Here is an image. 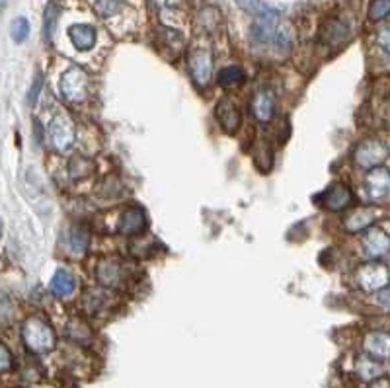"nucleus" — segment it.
Wrapping results in <instances>:
<instances>
[{
  "mask_svg": "<svg viewBox=\"0 0 390 388\" xmlns=\"http://www.w3.org/2000/svg\"><path fill=\"white\" fill-rule=\"evenodd\" d=\"M376 220V211L373 207H359L355 209L354 213H349L344 220V228L347 233H363V230H369L371 225Z\"/></svg>",
  "mask_w": 390,
  "mask_h": 388,
  "instance_id": "nucleus-17",
  "label": "nucleus"
},
{
  "mask_svg": "<svg viewBox=\"0 0 390 388\" xmlns=\"http://www.w3.org/2000/svg\"><path fill=\"white\" fill-rule=\"evenodd\" d=\"M369 20L371 22H381L390 16V0H375L369 4Z\"/></svg>",
  "mask_w": 390,
  "mask_h": 388,
  "instance_id": "nucleus-28",
  "label": "nucleus"
},
{
  "mask_svg": "<svg viewBox=\"0 0 390 388\" xmlns=\"http://www.w3.org/2000/svg\"><path fill=\"white\" fill-rule=\"evenodd\" d=\"M22 340L24 345L36 355H45L55 349L57 340L53 332L51 324L47 322L41 316H30L22 326Z\"/></svg>",
  "mask_w": 390,
  "mask_h": 388,
  "instance_id": "nucleus-1",
  "label": "nucleus"
},
{
  "mask_svg": "<svg viewBox=\"0 0 390 388\" xmlns=\"http://www.w3.org/2000/svg\"><path fill=\"white\" fill-rule=\"evenodd\" d=\"M365 355L375 361H386L390 359V334L389 332H371L363 340Z\"/></svg>",
  "mask_w": 390,
  "mask_h": 388,
  "instance_id": "nucleus-14",
  "label": "nucleus"
},
{
  "mask_svg": "<svg viewBox=\"0 0 390 388\" xmlns=\"http://www.w3.org/2000/svg\"><path fill=\"white\" fill-rule=\"evenodd\" d=\"M355 279L365 293H381L390 283V271L383 262H369L357 270Z\"/></svg>",
  "mask_w": 390,
  "mask_h": 388,
  "instance_id": "nucleus-3",
  "label": "nucleus"
},
{
  "mask_svg": "<svg viewBox=\"0 0 390 388\" xmlns=\"http://www.w3.org/2000/svg\"><path fill=\"white\" fill-rule=\"evenodd\" d=\"M119 233L123 236H139L147 230V215L140 207H127L119 217Z\"/></svg>",
  "mask_w": 390,
  "mask_h": 388,
  "instance_id": "nucleus-12",
  "label": "nucleus"
},
{
  "mask_svg": "<svg viewBox=\"0 0 390 388\" xmlns=\"http://www.w3.org/2000/svg\"><path fill=\"white\" fill-rule=\"evenodd\" d=\"M66 334H68V337L73 340V342H76V344H88L90 340H92V330H90V326L84 320H81V318H73L71 322H68V326H66Z\"/></svg>",
  "mask_w": 390,
  "mask_h": 388,
  "instance_id": "nucleus-24",
  "label": "nucleus"
},
{
  "mask_svg": "<svg viewBox=\"0 0 390 388\" xmlns=\"http://www.w3.org/2000/svg\"><path fill=\"white\" fill-rule=\"evenodd\" d=\"M90 88L88 73L81 66H71L63 78H61V94L65 96V100L73 103H78L86 100Z\"/></svg>",
  "mask_w": 390,
  "mask_h": 388,
  "instance_id": "nucleus-4",
  "label": "nucleus"
},
{
  "mask_svg": "<svg viewBox=\"0 0 390 388\" xmlns=\"http://www.w3.org/2000/svg\"><path fill=\"white\" fill-rule=\"evenodd\" d=\"M277 20H279L277 8L272 2H267V8L262 14L254 18V22L250 26V41L254 47H267V45L272 44L273 30H275Z\"/></svg>",
  "mask_w": 390,
  "mask_h": 388,
  "instance_id": "nucleus-5",
  "label": "nucleus"
},
{
  "mask_svg": "<svg viewBox=\"0 0 390 388\" xmlns=\"http://www.w3.org/2000/svg\"><path fill=\"white\" fill-rule=\"evenodd\" d=\"M10 36L14 39L16 44H22L30 36V22L26 18H16L14 22L10 24Z\"/></svg>",
  "mask_w": 390,
  "mask_h": 388,
  "instance_id": "nucleus-29",
  "label": "nucleus"
},
{
  "mask_svg": "<svg viewBox=\"0 0 390 388\" xmlns=\"http://www.w3.org/2000/svg\"><path fill=\"white\" fill-rule=\"evenodd\" d=\"M351 37V30H349V24H346L339 18H330L322 24V30H320V39L326 45L332 47H339L344 45Z\"/></svg>",
  "mask_w": 390,
  "mask_h": 388,
  "instance_id": "nucleus-15",
  "label": "nucleus"
},
{
  "mask_svg": "<svg viewBox=\"0 0 390 388\" xmlns=\"http://www.w3.org/2000/svg\"><path fill=\"white\" fill-rule=\"evenodd\" d=\"M376 45H379L384 53H389L390 55V24H386V26H383L381 30L376 31Z\"/></svg>",
  "mask_w": 390,
  "mask_h": 388,
  "instance_id": "nucleus-32",
  "label": "nucleus"
},
{
  "mask_svg": "<svg viewBox=\"0 0 390 388\" xmlns=\"http://www.w3.org/2000/svg\"><path fill=\"white\" fill-rule=\"evenodd\" d=\"M74 289H76V279L73 273L66 270H57L51 281V293L55 297H68L74 293Z\"/></svg>",
  "mask_w": 390,
  "mask_h": 388,
  "instance_id": "nucleus-22",
  "label": "nucleus"
},
{
  "mask_svg": "<svg viewBox=\"0 0 390 388\" xmlns=\"http://www.w3.org/2000/svg\"><path fill=\"white\" fill-rule=\"evenodd\" d=\"M0 8H4V2H0Z\"/></svg>",
  "mask_w": 390,
  "mask_h": 388,
  "instance_id": "nucleus-36",
  "label": "nucleus"
},
{
  "mask_svg": "<svg viewBox=\"0 0 390 388\" xmlns=\"http://www.w3.org/2000/svg\"><path fill=\"white\" fill-rule=\"evenodd\" d=\"M369 388H390V381L389 379H376V381H373L371 384H369Z\"/></svg>",
  "mask_w": 390,
  "mask_h": 388,
  "instance_id": "nucleus-35",
  "label": "nucleus"
},
{
  "mask_svg": "<svg viewBox=\"0 0 390 388\" xmlns=\"http://www.w3.org/2000/svg\"><path fill=\"white\" fill-rule=\"evenodd\" d=\"M217 81H219L222 88H235V86H238V84H242L246 81V71L238 65L225 66L221 73H219V76H217Z\"/></svg>",
  "mask_w": 390,
  "mask_h": 388,
  "instance_id": "nucleus-23",
  "label": "nucleus"
},
{
  "mask_svg": "<svg viewBox=\"0 0 390 388\" xmlns=\"http://www.w3.org/2000/svg\"><path fill=\"white\" fill-rule=\"evenodd\" d=\"M190 73L197 86H207L213 76V63H211V53L205 49L192 53L190 57Z\"/></svg>",
  "mask_w": 390,
  "mask_h": 388,
  "instance_id": "nucleus-13",
  "label": "nucleus"
},
{
  "mask_svg": "<svg viewBox=\"0 0 390 388\" xmlns=\"http://www.w3.org/2000/svg\"><path fill=\"white\" fill-rule=\"evenodd\" d=\"M68 37L78 51H88L96 44V30L88 24H76L68 30Z\"/></svg>",
  "mask_w": 390,
  "mask_h": 388,
  "instance_id": "nucleus-19",
  "label": "nucleus"
},
{
  "mask_svg": "<svg viewBox=\"0 0 390 388\" xmlns=\"http://www.w3.org/2000/svg\"><path fill=\"white\" fill-rule=\"evenodd\" d=\"M98 283L108 289H118L125 281V265L119 260H102L96 265Z\"/></svg>",
  "mask_w": 390,
  "mask_h": 388,
  "instance_id": "nucleus-10",
  "label": "nucleus"
},
{
  "mask_svg": "<svg viewBox=\"0 0 390 388\" xmlns=\"http://www.w3.org/2000/svg\"><path fill=\"white\" fill-rule=\"evenodd\" d=\"M215 118H217L221 129L227 135H236L238 129L242 127V113H240L238 106L230 98L219 100L217 108H215Z\"/></svg>",
  "mask_w": 390,
  "mask_h": 388,
  "instance_id": "nucleus-7",
  "label": "nucleus"
},
{
  "mask_svg": "<svg viewBox=\"0 0 390 388\" xmlns=\"http://www.w3.org/2000/svg\"><path fill=\"white\" fill-rule=\"evenodd\" d=\"M389 158V147L386 143L381 139H365L354 150L355 166L361 170H373L381 168Z\"/></svg>",
  "mask_w": 390,
  "mask_h": 388,
  "instance_id": "nucleus-2",
  "label": "nucleus"
},
{
  "mask_svg": "<svg viewBox=\"0 0 390 388\" xmlns=\"http://www.w3.org/2000/svg\"><path fill=\"white\" fill-rule=\"evenodd\" d=\"M0 230H2V225H0Z\"/></svg>",
  "mask_w": 390,
  "mask_h": 388,
  "instance_id": "nucleus-37",
  "label": "nucleus"
},
{
  "mask_svg": "<svg viewBox=\"0 0 390 388\" xmlns=\"http://www.w3.org/2000/svg\"><path fill=\"white\" fill-rule=\"evenodd\" d=\"M92 168H94V162L86 158V156H81V154H76L71 164H68V170H71V176L74 180H82V178H86L92 174Z\"/></svg>",
  "mask_w": 390,
  "mask_h": 388,
  "instance_id": "nucleus-26",
  "label": "nucleus"
},
{
  "mask_svg": "<svg viewBox=\"0 0 390 388\" xmlns=\"http://www.w3.org/2000/svg\"><path fill=\"white\" fill-rule=\"evenodd\" d=\"M363 252L373 262L381 260L386 254H390V236L384 233L383 228L371 227L363 236Z\"/></svg>",
  "mask_w": 390,
  "mask_h": 388,
  "instance_id": "nucleus-8",
  "label": "nucleus"
},
{
  "mask_svg": "<svg viewBox=\"0 0 390 388\" xmlns=\"http://www.w3.org/2000/svg\"><path fill=\"white\" fill-rule=\"evenodd\" d=\"M252 113L260 123H270L275 116V96L267 90H258L252 96Z\"/></svg>",
  "mask_w": 390,
  "mask_h": 388,
  "instance_id": "nucleus-16",
  "label": "nucleus"
},
{
  "mask_svg": "<svg viewBox=\"0 0 390 388\" xmlns=\"http://www.w3.org/2000/svg\"><path fill=\"white\" fill-rule=\"evenodd\" d=\"M365 191L371 201H381L390 195V172L384 166L369 170L365 176Z\"/></svg>",
  "mask_w": 390,
  "mask_h": 388,
  "instance_id": "nucleus-9",
  "label": "nucleus"
},
{
  "mask_svg": "<svg viewBox=\"0 0 390 388\" xmlns=\"http://www.w3.org/2000/svg\"><path fill=\"white\" fill-rule=\"evenodd\" d=\"M14 365V357H12V353L8 349L6 345L0 344V373H6L10 371Z\"/></svg>",
  "mask_w": 390,
  "mask_h": 388,
  "instance_id": "nucleus-31",
  "label": "nucleus"
},
{
  "mask_svg": "<svg viewBox=\"0 0 390 388\" xmlns=\"http://www.w3.org/2000/svg\"><path fill=\"white\" fill-rule=\"evenodd\" d=\"M222 16L219 12V8L215 6H203L195 14V28L205 36H215L217 31L221 30Z\"/></svg>",
  "mask_w": 390,
  "mask_h": 388,
  "instance_id": "nucleus-18",
  "label": "nucleus"
},
{
  "mask_svg": "<svg viewBox=\"0 0 390 388\" xmlns=\"http://www.w3.org/2000/svg\"><path fill=\"white\" fill-rule=\"evenodd\" d=\"M49 139L53 148L57 150H68L74 143V123L65 113H59L49 123Z\"/></svg>",
  "mask_w": 390,
  "mask_h": 388,
  "instance_id": "nucleus-6",
  "label": "nucleus"
},
{
  "mask_svg": "<svg viewBox=\"0 0 390 388\" xmlns=\"http://www.w3.org/2000/svg\"><path fill=\"white\" fill-rule=\"evenodd\" d=\"M354 203V191L346 183H332L330 188L322 193V205L332 213L346 211Z\"/></svg>",
  "mask_w": 390,
  "mask_h": 388,
  "instance_id": "nucleus-11",
  "label": "nucleus"
},
{
  "mask_svg": "<svg viewBox=\"0 0 390 388\" xmlns=\"http://www.w3.org/2000/svg\"><path fill=\"white\" fill-rule=\"evenodd\" d=\"M355 373H357L361 381L373 382L383 377V365L379 361H375V359L367 357V355H361L355 361Z\"/></svg>",
  "mask_w": 390,
  "mask_h": 388,
  "instance_id": "nucleus-20",
  "label": "nucleus"
},
{
  "mask_svg": "<svg viewBox=\"0 0 390 388\" xmlns=\"http://www.w3.org/2000/svg\"><path fill=\"white\" fill-rule=\"evenodd\" d=\"M92 8L96 10L98 16H102V18H110V16H116L123 8L121 2H110V0H100V2H94Z\"/></svg>",
  "mask_w": 390,
  "mask_h": 388,
  "instance_id": "nucleus-30",
  "label": "nucleus"
},
{
  "mask_svg": "<svg viewBox=\"0 0 390 388\" xmlns=\"http://www.w3.org/2000/svg\"><path fill=\"white\" fill-rule=\"evenodd\" d=\"M59 4L57 2H49L45 6L43 14V37L47 44H51L53 34H55V28H57V22H59Z\"/></svg>",
  "mask_w": 390,
  "mask_h": 388,
  "instance_id": "nucleus-25",
  "label": "nucleus"
},
{
  "mask_svg": "<svg viewBox=\"0 0 390 388\" xmlns=\"http://www.w3.org/2000/svg\"><path fill=\"white\" fill-rule=\"evenodd\" d=\"M376 300H379V305L390 308V287H386V289H383L381 293L376 295Z\"/></svg>",
  "mask_w": 390,
  "mask_h": 388,
  "instance_id": "nucleus-34",
  "label": "nucleus"
},
{
  "mask_svg": "<svg viewBox=\"0 0 390 388\" xmlns=\"http://www.w3.org/2000/svg\"><path fill=\"white\" fill-rule=\"evenodd\" d=\"M90 242V233L86 225H74L73 233H71V246H73V252L76 254H82L86 252Z\"/></svg>",
  "mask_w": 390,
  "mask_h": 388,
  "instance_id": "nucleus-27",
  "label": "nucleus"
},
{
  "mask_svg": "<svg viewBox=\"0 0 390 388\" xmlns=\"http://www.w3.org/2000/svg\"><path fill=\"white\" fill-rule=\"evenodd\" d=\"M41 88H43V76H41V74H37L36 82H34V86H31L30 90V96H28V102H30V106L36 103L37 96H39V92H41Z\"/></svg>",
  "mask_w": 390,
  "mask_h": 388,
  "instance_id": "nucleus-33",
  "label": "nucleus"
},
{
  "mask_svg": "<svg viewBox=\"0 0 390 388\" xmlns=\"http://www.w3.org/2000/svg\"><path fill=\"white\" fill-rule=\"evenodd\" d=\"M273 47L279 53H287L293 47V26L287 20H277L272 37Z\"/></svg>",
  "mask_w": 390,
  "mask_h": 388,
  "instance_id": "nucleus-21",
  "label": "nucleus"
}]
</instances>
